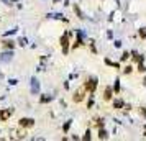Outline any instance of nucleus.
<instances>
[{
  "instance_id": "1",
  "label": "nucleus",
  "mask_w": 146,
  "mask_h": 141,
  "mask_svg": "<svg viewBox=\"0 0 146 141\" xmlns=\"http://www.w3.org/2000/svg\"><path fill=\"white\" fill-rule=\"evenodd\" d=\"M84 87H86V90L89 92V94H94L95 92V89H97V77H87L86 82H84Z\"/></svg>"
},
{
  "instance_id": "2",
  "label": "nucleus",
  "mask_w": 146,
  "mask_h": 141,
  "mask_svg": "<svg viewBox=\"0 0 146 141\" xmlns=\"http://www.w3.org/2000/svg\"><path fill=\"white\" fill-rule=\"evenodd\" d=\"M86 94H87V90H86V87L82 85V87H79L77 90H76V92H74V95H72V100L79 103V102H82L84 99H86Z\"/></svg>"
},
{
  "instance_id": "3",
  "label": "nucleus",
  "mask_w": 146,
  "mask_h": 141,
  "mask_svg": "<svg viewBox=\"0 0 146 141\" xmlns=\"http://www.w3.org/2000/svg\"><path fill=\"white\" fill-rule=\"evenodd\" d=\"M61 48H62V53L67 54V51H69V33H64L62 36H61Z\"/></svg>"
},
{
  "instance_id": "4",
  "label": "nucleus",
  "mask_w": 146,
  "mask_h": 141,
  "mask_svg": "<svg viewBox=\"0 0 146 141\" xmlns=\"http://www.w3.org/2000/svg\"><path fill=\"white\" fill-rule=\"evenodd\" d=\"M20 126L21 128H33L35 120L33 118H20Z\"/></svg>"
},
{
  "instance_id": "5",
  "label": "nucleus",
  "mask_w": 146,
  "mask_h": 141,
  "mask_svg": "<svg viewBox=\"0 0 146 141\" xmlns=\"http://www.w3.org/2000/svg\"><path fill=\"white\" fill-rule=\"evenodd\" d=\"M12 113H13V110H12V108H5V110H2V112H0V120L7 121L8 118L12 117Z\"/></svg>"
},
{
  "instance_id": "6",
  "label": "nucleus",
  "mask_w": 146,
  "mask_h": 141,
  "mask_svg": "<svg viewBox=\"0 0 146 141\" xmlns=\"http://www.w3.org/2000/svg\"><path fill=\"white\" fill-rule=\"evenodd\" d=\"M104 100L105 102H110L112 100V97H113V87H105V90H104Z\"/></svg>"
},
{
  "instance_id": "7",
  "label": "nucleus",
  "mask_w": 146,
  "mask_h": 141,
  "mask_svg": "<svg viewBox=\"0 0 146 141\" xmlns=\"http://www.w3.org/2000/svg\"><path fill=\"white\" fill-rule=\"evenodd\" d=\"M38 90H40V84H38V81L33 77V79H31V94L36 95L38 94Z\"/></svg>"
},
{
  "instance_id": "8",
  "label": "nucleus",
  "mask_w": 146,
  "mask_h": 141,
  "mask_svg": "<svg viewBox=\"0 0 146 141\" xmlns=\"http://www.w3.org/2000/svg\"><path fill=\"white\" fill-rule=\"evenodd\" d=\"M107 138H108V133H107L104 128H100L99 130V140H107Z\"/></svg>"
},
{
  "instance_id": "9",
  "label": "nucleus",
  "mask_w": 146,
  "mask_h": 141,
  "mask_svg": "<svg viewBox=\"0 0 146 141\" xmlns=\"http://www.w3.org/2000/svg\"><path fill=\"white\" fill-rule=\"evenodd\" d=\"M121 107H123V100H121V99L113 102V108H121Z\"/></svg>"
},
{
  "instance_id": "10",
  "label": "nucleus",
  "mask_w": 146,
  "mask_h": 141,
  "mask_svg": "<svg viewBox=\"0 0 146 141\" xmlns=\"http://www.w3.org/2000/svg\"><path fill=\"white\" fill-rule=\"evenodd\" d=\"M113 92H115V94H118V92H120V81H118V79H117L115 85H113Z\"/></svg>"
},
{
  "instance_id": "11",
  "label": "nucleus",
  "mask_w": 146,
  "mask_h": 141,
  "mask_svg": "<svg viewBox=\"0 0 146 141\" xmlns=\"http://www.w3.org/2000/svg\"><path fill=\"white\" fill-rule=\"evenodd\" d=\"M133 61H136V62H143V58H141V56H139V54L133 53Z\"/></svg>"
},
{
  "instance_id": "12",
  "label": "nucleus",
  "mask_w": 146,
  "mask_h": 141,
  "mask_svg": "<svg viewBox=\"0 0 146 141\" xmlns=\"http://www.w3.org/2000/svg\"><path fill=\"white\" fill-rule=\"evenodd\" d=\"M138 72H141V74H143V72H146V67H145V64H143V62H139V64H138Z\"/></svg>"
},
{
  "instance_id": "13",
  "label": "nucleus",
  "mask_w": 146,
  "mask_h": 141,
  "mask_svg": "<svg viewBox=\"0 0 146 141\" xmlns=\"http://www.w3.org/2000/svg\"><path fill=\"white\" fill-rule=\"evenodd\" d=\"M3 46H5V48H13L15 44H13V41H8V40H5V41H3Z\"/></svg>"
},
{
  "instance_id": "14",
  "label": "nucleus",
  "mask_w": 146,
  "mask_h": 141,
  "mask_svg": "<svg viewBox=\"0 0 146 141\" xmlns=\"http://www.w3.org/2000/svg\"><path fill=\"white\" fill-rule=\"evenodd\" d=\"M139 36H141L143 40H146V30H145V28H141V30H139Z\"/></svg>"
},
{
  "instance_id": "15",
  "label": "nucleus",
  "mask_w": 146,
  "mask_h": 141,
  "mask_svg": "<svg viewBox=\"0 0 146 141\" xmlns=\"http://www.w3.org/2000/svg\"><path fill=\"white\" fill-rule=\"evenodd\" d=\"M74 10H76V13L79 15V18H84V15H82V12H80V10H79V7H77V5L74 7Z\"/></svg>"
},
{
  "instance_id": "16",
  "label": "nucleus",
  "mask_w": 146,
  "mask_h": 141,
  "mask_svg": "<svg viewBox=\"0 0 146 141\" xmlns=\"http://www.w3.org/2000/svg\"><path fill=\"white\" fill-rule=\"evenodd\" d=\"M131 71H133V67H131V66H126L125 69H123V72H125V74H130Z\"/></svg>"
},
{
  "instance_id": "17",
  "label": "nucleus",
  "mask_w": 146,
  "mask_h": 141,
  "mask_svg": "<svg viewBox=\"0 0 146 141\" xmlns=\"http://www.w3.org/2000/svg\"><path fill=\"white\" fill-rule=\"evenodd\" d=\"M82 140H90V130H87L86 131V134H84V138Z\"/></svg>"
},
{
  "instance_id": "18",
  "label": "nucleus",
  "mask_w": 146,
  "mask_h": 141,
  "mask_svg": "<svg viewBox=\"0 0 146 141\" xmlns=\"http://www.w3.org/2000/svg\"><path fill=\"white\" fill-rule=\"evenodd\" d=\"M8 59H10V53H5L3 58H2V61H8Z\"/></svg>"
},
{
  "instance_id": "19",
  "label": "nucleus",
  "mask_w": 146,
  "mask_h": 141,
  "mask_svg": "<svg viewBox=\"0 0 146 141\" xmlns=\"http://www.w3.org/2000/svg\"><path fill=\"white\" fill-rule=\"evenodd\" d=\"M128 56H130L128 53H123V56H121V61H126V59H128Z\"/></svg>"
},
{
  "instance_id": "20",
  "label": "nucleus",
  "mask_w": 146,
  "mask_h": 141,
  "mask_svg": "<svg viewBox=\"0 0 146 141\" xmlns=\"http://www.w3.org/2000/svg\"><path fill=\"white\" fill-rule=\"evenodd\" d=\"M51 99H53V97H43V99H41V102H49Z\"/></svg>"
},
{
  "instance_id": "21",
  "label": "nucleus",
  "mask_w": 146,
  "mask_h": 141,
  "mask_svg": "<svg viewBox=\"0 0 146 141\" xmlns=\"http://www.w3.org/2000/svg\"><path fill=\"white\" fill-rule=\"evenodd\" d=\"M12 2H15V0H12Z\"/></svg>"
}]
</instances>
